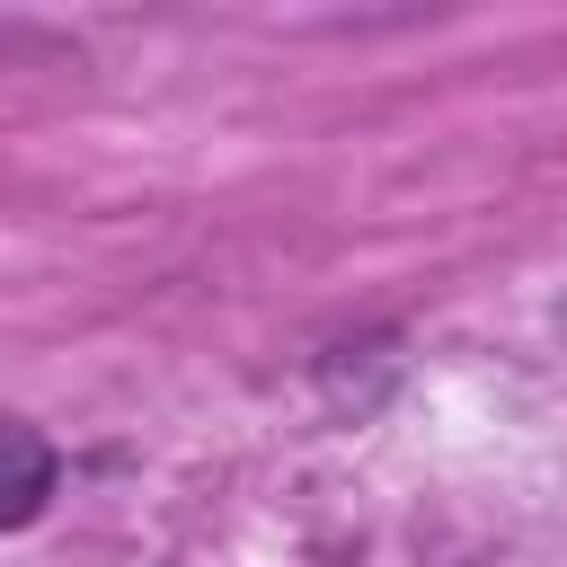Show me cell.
Wrapping results in <instances>:
<instances>
[{"label":"cell","instance_id":"6da1fadb","mask_svg":"<svg viewBox=\"0 0 567 567\" xmlns=\"http://www.w3.org/2000/svg\"><path fill=\"white\" fill-rule=\"evenodd\" d=\"M44 496H53V443H44L35 425L0 416V532L35 523V514H44Z\"/></svg>","mask_w":567,"mask_h":567}]
</instances>
